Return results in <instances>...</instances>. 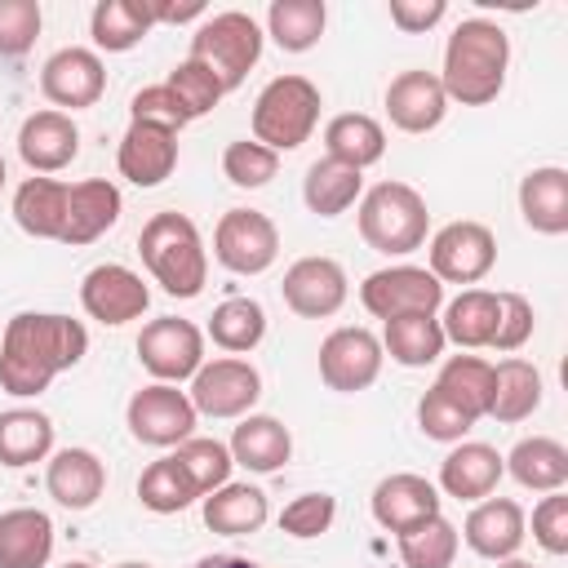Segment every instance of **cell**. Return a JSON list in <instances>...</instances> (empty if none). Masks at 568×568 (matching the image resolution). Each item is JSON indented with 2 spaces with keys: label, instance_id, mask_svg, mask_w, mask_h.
<instances>
[{
  "label": "cell",
  "instance_id": "cell-1",
  "mask_svg": "<svg viewBox=\"0 0 568 568\" xmlns=\"http://www.w3.org/2000/svg\"><path fill=\"white\" fill-rule=\"evenodd\" d=\"M89 351V328L58 311H18L0 337V390L36 399L49 382L75 368Z\"/></svg>",
  "mask_w": 568,
  "mask_h": 568
},
{
  "label": "cell",
  "instance_id": "cell-2",
  "mask_svg": "<svg viewBox=\"0 0 568 568\" xmlns=\"http://www.w3.org/2000/svg\"><path fill=\"white\" fill-rule=\"evenodd\" d=\"M506 71H510L506 27L493 18H462L444 44V71H439L448 102L488 106L506 89Z\"/></svg>",
  "mask_w": 568,
  "mask_h": 568
},
{
  "label": "cell",
  "instance_id": "cell-3",
  "mask_svg": "<svg viewBox=\"0 0 568 568\" xmlns=\"http://www.w3.org/2000/svg\"><path fill=\"white\" fill-rule=\"evenodd\" d=\"M138 253L151 280L169 297H200L209 280V253L200 240V226L186 213H151L138 231Z\"/></svg>",
  "mask_w": 568,
  "mask_h": 568
},
{
  "label": "cell",
  "instance_id": "cell-4",
  "mask_svg": "<svg viewBox=\"0 0 568 568\" xmlns=\"http://www.w3.org/2000/svg\"><path fill=\"white\" fill-rule=\"evenodd\" d=\"M359 235L368 248L386 257H404L426 244L430 235V209L417 186L408 182H377L359 195Z\"/></svg>",
  "mask_w": 568,
  "mask_h": 568
},
{
  "label": "cell",
  "instance_id": "cell-5",
  "mask_svg": "<svg viewBox=\"0 0 568 568\" xmlns=\"http://www.w3.org/2000/svg\"><path fill=\"white\" fill-rule=\"evenodd\" d=\"M320 106H324V98H320L315 80H306V75H275L257 93V102H253V115H248L253 142L271 146L275 155L280 151H297L315 133Z\"/></svg>",
  "mask_w": 568,
  "mask_h": 568
},
{
  "label": "cell",
  "instance_id": "cell-6",
  "mask_svg": "<svg viewBox=\"0 0 568 568\" xmlns=\"http://www.w3.org/2000/svg\"><path fill=\"white\" fill-rule=\"evenodd\" d=\"M262 44H266V36H262L257 18H248L244 9H222V13L200 18L186 58L200 62V67H209V71L222 80V89L231 93V89H240L244 75L257 67Z\"/></svg>",
  "mask_w": 568,
  "mask_h": 568
},
{
  "label": "cell",
  "instance_id": "cell-7",
  "mask_svg": "<svg viewBox=\"0 0 568 568\" xmlns=\"http://www.w3.org/2000/svg\"><path fill=\"white\" fill-rule=\"evenodd\" d=\"M359 302L373 320H399V315H435L444 306V284L413 262L399 266H382L373 275H364L359 284Z\"/></svg>",
  "mask_w": 568,
  "mask_h": 568
},
{
  "label": "cell",
  "instance_id": "cell-8",
  "mask_svg": "<svg viewBox=\"0 0 568 568\" xmlns=\"http://www.w3.org/2000/svg\"><path fill=\"white\" fill-rule=\"evenodd\" d=\"M195 422H200V413H195L191 395L169 382H151V386L133 390V399L124 408L129 435L146 448H178L182 439L195 435Z\"/></svg>",
  "mask_w": 568,
  "mask_h": 568
},
{
  "label": "cell",
  "instance_id": "cell-9",
  "mask_svg": "<svg viewBox=\"0 0 568 568\" xmlns=\"http://www.w3.org/2000/svg\"><path fill=\"white\" fill-rule=\"evenodd\" d=\"M186 395H191L200 417H217V422L248 417L253 404L262 399V373L240 355H217V359L200 364Z\"/></svg>",
  "mask_w": 568,
  "mask_h": 568
},
{
  "label": "cell",
  "instance_id": "cell-10",
  "mask_svg": "<svg viewBox=\"0 0 568 568\" xmlns=\"http://www.w3.org/2000/svg\"><path fill=\"white\" fill-rule=\"evenodd\" d=\"M213 257L231 275H262L280 257V231L257 209H226L213 226Z\"/></svg>",
  "mask_w": 568,
  "mask_h": 568
},
{
  "label": "cell",
  "instance_id": "cell-11",
  "mask_svg": "<svg viewBox=\"0 0 568 568\" xmlns=\"http://www.w3.org/2000/svg\"><path fill=\"white\" fill-rule=\"evenodd\" d=\"M430 275L439 284H479L493 262H497V235L475 222V217H462V222H448L430 235Z\"/></svg>",
  "mask_w": 568,
  "mask_h": 568
},
{
  "label": "cell",
  "instance_id": "cell-12",
  "mask_svg": "<svg viewBox=\"0 0 568 568\" xmlns=\"http://www.w3.org/2000/svg\"><path fill=\"white\" fill-rule=\"evenodd\" d=\"M138 364L155 377V382H191L204 364V333L191 320L178 315H160L151 324H142L138 333Z\"/></svg>",
  "mask_w": 568,
  "mask_h": 568
},
{
  "label": "cell",
  "instance_id": "cell-13",
  "mask_svg": "<svg viewBox=\"0 0 568 568\" xmlns=\"http://www.w3.org/2000/svg\"><path fill=\"white\" fill-rule=\"evenodd\" d=\"M382 337L359 328V324H342L320 342V382L337 395H355L368 390L382 373Z\"/></svg>",
  "mask_w": 568,
  "mask_h": 568
},
{
  "label": "cell",
  "instance_id": "cell-14",
  "mask_svg": "<svg viewBox=\"0 0 568 568\" xmlns=\"http://www.w3.org/2000/svg\"><path fill=\"white\" fill-rule=\"evenodd\" d=\"M80 306H84L89 320L120 328L129 320H142V311L151 306V288H146V280L133 266H124V262H98L80 280Z\"/></svg>",
  "mask_w": 568,
  "mask_h": 568
},
{
  "label": "cell",
  "instance_id": "cell-15",
  "mask_svg": "<svg viewBox=\"0 0 568 568\" xmlns=\"http://www.w3.org/2000/svg\"><path fill=\"white\" fill-rule=\"evenodd\" d=\"M284 306L302 320H328L346 306V293H351V280L342 271L337 257H324V253H311V257H297L288 271H284Z\"/></svg>",
  "mask_w": 568,
  "mask_h": 568
},
{
  "label": "cell",
  "instance_id": "cell-16",
  "mask_svg": "<svg viewBox=\"0 0 568 568\" xmlns=\"http://www.w3.org/2000/svg\"><path fill=\"white\" fill-rule=\"evenodd\" d=\"M40 93L53 102V111H84L106 93V67L93 49L67 44L40 67Z\"/></svg>",
  "mask_w": 568,
  "mask_h": 568
},
{
  "label": "cell",
  "instance_id": "cell-17",
  "mask_svg": "<svg viewBox=\"0 0 568 568\" xmlns=\"http://www.w3.org/2000/svg\"><path fill=\"white\" fill-rule=\"evenodd\" d=\"M382 106H386V120H390L399 133H430V129H439L444 115H448V93H444V84H439L435 71L413 67V71H399V75L386 84Z\"/></svg>",
  "mask_w": 568,
  "mask_h": 568
},
{
  "label": "cell",
  "instance_id": "cell-18",
  "mask_svg": "<svg viewBox=\"0 0 568 568\" xmlns=\"http://www.w3.org/2000/svg\"><path fill=\"white\" fill-rule=\"evenodd\" d=\"M439 488L426 479V475H413V470H395L386 479H377L373 497H368V510L373 519L386 528V532H408L417 524H426L430 515H439Z\"/></svg>",
  "mask_w": 568,
  "mask_h": 568
},
{
  "label": "cell",
  "instance_id": "cell-19",
  "mask_svg": "<svg viewBox=\"0 0 568 568\" xmlns=\"http://www.w3.org/2000/svg\"><path fill=\"white\" fill-rule=\"evenodd\" d=\"M18 155L36 178H49L58 169H67L80 155V129L67 111H31L18 129Z\"/></svg>",
  "mask_w": 568,
  "mask_h": 568
},
{
  "label": "cell",
  "instance_id": "cell-20",
  "mask_svg": "<svg viewBox=\"0 0 568 568\" xmlns=\"http://www.w3.org/2000/svg\"><path fill=\"white\" fill-rule=\"evenodd\" d=\"M462 537H466V546L479 555V559H510V555H519V546H524V537H528V515H524V506L515 501V497H484V501H475V510L466 515V524H462Z\"/></svg>",
  "mask_w": 568,
  "mask_h": 568
},
{
  "label": "cell",
  "instance_id": "cell-21",
  "mask_svg": "<svg viewBox=\"0 0 568 568\" xmlns=\"http://www.w3.org/2000/svg\"><path fill=\"white\" fill-rule=\"evenodd\" d=\"M120 209H124V200H120V186L115 182H106V178L75 182L67 191V222H62V240L58 244L80 248V244L102 240L120 222Z\"/></svg>",
  "mask_w": 568,
  "mask_h": 568
},
{
  "label": "cell",
  "instance_id": "cell-22",
  "mask_svg": "<svg viewBox=\"0 0 568 568\" xmlns=\"http://www.w3.org/2000/svg\"><path fill=\"white\" fill-rule=\"evenodd\" d=\"M506 466H501V453L493 444H479V439H462L444 462H439V493L444 497H457V501H484L493 497V488L501 484Z\"/></svg>",
  "mask_w": 568,
  "mask_h": 568
},
{
  "label": "cell",
  "instance_id": "cell-23",
  "mask_svg": "<svg viewBox=\"0 0 568 568\" xmlns=\"http://www.w3.org/2000/svg\"><path fill=\"white\" fill-rule=\"evenodd\" d=\"M44 488L62 510H89L106 493V466L93 448H58L44 466Z\"/></svg>",
  "mask_w": 568,
  "mask_h": 568
},
{
  "label": "cell",
  "instance_id": "cell-24",
  "mask_svg": "<svg viewBox=\"0 0 568 568\" xmlns=\"http://www.w3.org/2000/svg\"><path fill=\"white\" fill-rule=\"evenodd\" d=\"M200 515H204V528L217 532V537H253V532L266 528L271 501H266V493L257 484L226 479L222 488L200 497Z\"/></svg>",
  "mask_w": 568,
  "mask_h": 568
},
{
  "label": "cell",
  "instance_id": "cell-25",
  "mask_svg": "<svg viewBox=\"0 0 568 568\" xmlns=\"http://www.w3.org/2000/svg\"><path fill=\"white\" fill-rule=\"evenodd\" d=\"M120 178H129L133 186H160L164 178H173L178 169V133L151 129V124H129L115 151Z\"/></svg>",
  "mask_w": 568,
  "mask_h": 568
},
{
  "label": "cell",
  "instance_id": "cell-26",
  "mask_svg": "<svg viewBox=\"0 0 568 568\" xmlns=\"http://www.w3.org/2000/svg\"><path fill=\"white\" fill-rule=\"evenodd\" d=\"M231 462L235 466H244V470H253V475H275V470H284L288 466V457H293V435H288V426L280 422V417H271V413H248V417H240V426L231 430Z\"/></svg>",
  "mask_w": 568,
  "mask_h": 568
},
{
  "label": "cell",
  "instance_id": "cell-27",
  "mask_svg": "<svg viewBox=\"0 0 568 568\" xmlns=\"http://www.w3.org/2000/svg\"><path fill=\"white\" fill-rule=\"evenodd\" d=\"M53 519L40 506L0 510V568H49Z\"/></svg>",
  "mask_w": 568,
  "mask_h": 568
},
{
  "label": "cell",
  "instance_id": "cell-28",
  "mask_svg": "<svg viewBox=\"0 0 568 568\" xmlns=\"http://www.w3.org/2000/svg\"><path fill=\"white\" fill-rule=\"evenodd\" d=\"M519 217L537 235H564L568 231V169L541 164L519 178Z\"/></svg>",
  "mask_w": 568,
  "mask_h": 568
},
{
  "label": "cell",
  "instance_id": "cell-29",
  "mask_svg": "<svg viewBox=\"0 0 568 568\" xmlns=\"http://www.w3.org/2000/svg\"><path fill=\"white\" fill-rule=\"evenodd\" d=\"M506 475L528 493H559L568 484V448L550 435H528L501 457Z\"/></svg>",
  "mask_w": 568,
  "mask_h": 568
},
{
  "label": "cell",
  "instance_id": "cell-30",
  "mask_svg": "<svg viewBox=\"0 0 568 568\" xmlns=\"http://www.w3.org/2000/svg\"><path fill=\"white\" fill-rule=\"evenodd\" d=\"M541 390H546V386H541V368H537L532 359L510 355V359L493 364V399H488V417L515 426V422H524V417H532V413L541 408Z\"/></svg>",
  "mask_w": 568,
  "mask_h": 568
},
{
  "label": "cell",
  "instance_id": "cell-31",
  "mask_svg": "<svg viewBox=\"0 0 568 568\" xmlns=\"http://www.w3.org/2000/svg\"><path fill=\"white\" fill-rule=\"evenodd\" d=\"M151 27H155V18H151L146 0H98L89 13L93 53H129L146 40Z\"/></svg>",
  "mask_w": 568,
  "mask_h": 568
},
{
  "label": "cell",
  "instance_id": "cell-32",
  "mask_svg": "<svg viewBox=\"0 0 568 568\" xmlns=\"http://www.w3.org/2000/svg\"><path fill=\"white\" fill-rule=\"evenodd\" d=\"M324 155L337 160V164H351V169H368L386 155V129L382 120L364 115V111H342L324 124Z\"/></svg>",
  "mask_w": 568,
  "mask_h": 568
},
{
  "label": "cell",
  "instance_id": "cell-33",
  "mask_svg": "<svg viewBox=\"0 0 568 568\" xmlns=\"http://www.w3.org/2000/svg\"><path fill=\"white\" fill-rule=\"evenodd\" d=\"M67 191H71V182L36 178V173H31V178L13 191V222H18L31 240H62Z\"/></svg>",
  "mask_w": 568,
  "mask_h": 568
},
{
  "label": "cell",
  "instance_id": "cell-34",
  "mask_svg": "<svg viewBox=\"0 0 568 568\" xmlns=\"http://www.w3.org/2000/svg\"><path fill=\"white\" fill-rule=\"evenodd\" d=\"M53 453V417L40 408H4L0 413V466L22 470Z\"/></svg>",
  "mask_w": 568,
  "mask_h": 568
},
{
  "label": "cell",
  "instance_id": "cell-35",
  "mask_svg": "<svg viewBox=\"0 0 568 568\" xmlns=\"http://www.w3.org/2000/svg\"><path fill=\"white\" fill-rule=\"evenodd\" d=\"M359 195H364V173L328 155H320L302 178V200L315 217H342Z\"/></svg>",
  "mask_w": 568,
  "mask_h": 568
},
{
  "label": "cell",
  "instance_id": "cell-36",
  "mask_svg": "<svg viewBox=\"0 0 568 568\" xmlns=\"http://www.w3.org/2000/svg\"><path fill=\"white\" fill-rule=\"evenodd\" d=\"M444 346L439 315H399L382 324V355H390L399 368H426L444 355Z\"/></svg>",
  "mask_w": 568,
  "mask_h": 568
},
{
  "label": "cell",
  "instance_id": "cell-37",
  "mask_svg": "<svg viewBox=\"0 0 568 568\" xmlns=\"http://www.w3.org/2000/svg\"><path fill=\"white\" fill-rule=\"evenodd\" d=\"M444 342H457L462 351H479L493 342L497 328V293L488 288H462L448 306H444Z\"/></svg>",
  "mask_w": 568,
  "mask_h": 568
},
{
  "label": "cell",
  "instance_id": "cell-38",
  "mask_svg": "<svg viewBox=\"0 0 568 568\" xmlns=\"http://www.w3.org/2000/svg\"><path fill=\"white\" fill-rule=\"evenodd\" d=\"M435 390L448 395L462 413H470L479 422V417H488V399H493V364L484 355H448L439 364Z\"/></svg>",
  "mask_w": 568,
  "mask_h": 568
},
{
  "label": "cell",
  "instance_id": "cell-39",
  "mask_svg": "<svg viewBox=\"0 0 568 568\" xmlns=\"http://www.w3.org/2000/svg\"><path fill=\"white\" fill-rule=\"evenodd\" d=\"M324 22H328L324 0H271L262 36H271L284 53H306L320 44Z\"/></svg>",
  "mask_w": 568,
  "mask_h": 568
},
{
  "label": "cell",
  "instance_id": "cell-40",
  "mask_svg": "<svg viewBox=\"0 0 568 568\" xmlns=\"http://www.w3.org/2000/svg\"><path fill=\"white\" fill-rule=\"evenodd\" d=\"M209 337L226 355H248L266 337V311H262V302L257 297H240V293L226 297V302H217L213 315H209Z\"/></svg>",
  "mask_w": 568,
  "mask_h": 568
},
{
  "label": "cell",
  "instance_id": "cell-41",
  "mask_svg": "<svg viewBox=\"0 0 568 568\" xmlns=\"http://www.w3.org/2000/svg\"><path fill=\"white\" fill-rule=\"evenodd\" d=\"M138 501H142L151 515H178V510H186L191 501H200V488H195V479L182 470V462L169 453V457L151 462V466L138 475Z\"/></svg>",
  "mask_w": 568,
  "mask_h": 568
},
{
  "label": "cell",
  "instance_id": "cell-42",
  "mask_svg": "<svg viewBox=\"0 0 568 568\" xmlns=\"http://www.w3.org/2000/svg\"><path fill=\"white\" fill-rule=\"evenodd\" d=\"M395 541H399V559H404V568H453L457 546H462L457 528H453L444 515H430L426 524L399 532Z\"/></svg>",
  "mask_w": 568,
  "mask_h": 568
},
{
  "label": "cell",
  "instance_id": "cell-43",
  "mask_svg": "<svg viewBox=\"0 0 568 568\" xmlns=\"http://www.w3.org/2000/svg\"><path fill=\"white\" fill-rule=\"evenodd\" d=\"M173 457H178L182 470L195 479L200 497L213 493V488H222V484L231 479V466H235V462H231V448H226L222 439H209V435H191V439H182Z\"/></svg>",
  "mask_w": 568,
  "mask_h": 568
},
{
  "label": "cell",
  "instance_id": "cell-44",
  "mask_svg": "<svg viewBox=\"0 0 568 568\" xmlns=\"http://www.w3.org/2000/svg\"><path fill=\"white\" fill-rule=\"evenodd\" d=\"M222 173H226L231 186L257 191V186H266V182L280 173V155H275L271 146L253 142V138H240V142H231V146L222 151Z\"/></svg>",
  "mask_w": 568,
  "mask_h": 568
},
{
  "label": "cell",
  "instance_id": "cell-45",
  "mask_svg": "<svg viewBox=\"0 0 568 568\" xmlns=\"http://www.w3.org/2000/svg\"><path fill=\"white\" fill-rule=\"evenodd\" d=\"M173 93H178V102H182V111L191 115V120H200V115H209L222 98H226V89H222V80L209 71V67H200V62H191V58H182L173 71H169V80H164Z\"/></svg>",
  "mask_w": 568,
  "mask_h": 568
},
{
  "label": "cell",
  "instance_id": "cell-46",
  "mask_svg": "<svg viewBox=\"0 0 568 568\" xmlns=\"http://www.w3.org/2000/svg\"><path fill=\"white\" fill-rule=\"evenodd\" d=\"M417 426H422V435L426 439H439V444H462L466 435H470V426H475V417L470 413H462L448 395H439L435 386L417 399Z\"/></svg>",
  "mask_w": 568,
  "mask_h": 568
},
{
  "label": "cell",
  "instance_id": "cell-47",
  "mask_svg": "<svg viewBox=\"0 0 568 568\" xmlns=\"http://www.w3.org/2000/svg\"><path fill=\"white\" fill-rule=\"evenodd\" d=\"M333 519H337V497L333 493H302L280 510V532H288L297 541H311V537L328 532Z\"/></svg>",
  "mask_w": 568,
  "mask_h": 568
},
{
  "label": "cell",
  "instance_id": "cell-48",
  "mask_svg": "<svg viewBox=\"0 0 568 568\" xmlns=\"http://www.w3.org/2000/svg\"><path fill=\"white\" fill-rule=\"evenodd\" d=\"M129 115H133V124H151V129H164V133H182L191 124V115L182 111V102L169 84L138 89L133 102H129Z\"/></svg>",
  "mask_w": 568,
  "mask_h": 568
},
{
  "label": "cell",
  "instance_id": "cell-49",
  "mask_svg": "<svg viewBox=\"0 0 568 568\" xmlns=\"http://www.w3.org/2000/svg\"><path fill=\"white\" fill-rule=\"evenodd\" d=\"M40 22H44V13L36 0H0V58L31 53Z\"/></svg>",
  "mask_w": 568,
  "mask_h": 568
},
{
  "label": "cell",
  "instance_id": "cell-50",
  "mask_svg": "<svg viewBox=\"0 0 568 568\" xmlns=\"http://www.w3.org/2000/svg\"><path fill=\"white\" fill-rule=\"evenodd\" d=\"M537 328L532 302L524 293H497V328H493V351H519Z\"/></svg>",
  "mask_w": 568,
  "mask_h": 568
},
{
  "label": "cell",
  "instance_id": "cell-51",
  "mask_svg": "<svg viewBox=\"0 0 568 568\" xmlns=\"http://www.w3.org/2000/svg\"><path fill=\"white\" fill-rule=\"evenodd\" d=\"M532 541L546 555H568V497H564V488L546 493L532 506Z\"/></svg>",
  "mask_w": 568,
  "mask_h": 568
},
{
  "label": "cell",
  "instance_id": "cell-52",
  "mask_svg": "<svg viewBox=\"0 0 568 568\" xmlns=\"http://www.w3.org/2000/svg\"><path fill=\"white\" fill-rule=\"evenodd\" d=\"M444 18H448V4L444 0H390V22L404 36H422V31L439 27Z\"/></svg>",
  "mask_w": 568,
  "mask_h": 568
},
{
  "label": "cell",
  "instance_id": "cell-53",
  "mask_svg": "<svg viewBox=\"0 0 568 568\" xmlns=\"http://www.w3.org/2000/svg\"><path fill=\"white\" fill-rule=\"evenodd\" d=\"M151 4V18L155 22H195V18H209V9L200 4V0H191V4H160V0H146Z\"/></svg>",
  "mask_w": 568,
  "mask_h": 568
},
{
  "label": "cell",
  "instance_id": "cell-54",
  "mask_svg": "<svg viewBox=\"0 0 568 568\" xmlns=\"http://www.w3.org/2000/svg\"><path fill=\"white\" fill-rule=\"evenodd\" d=\"M191 568H262V564L257 559H244V555H204Z\"/></svg>",
  "mask_w": 568,
  "mask_h": 568
},
{
  "label": "cell",
  "instance_id": "cell-55",
  "mask_svg": "<svg viewBox=\"0 0 568 568\" xmlns=\"http://www.w3.org/2000/svg\"><path fill=\"white\" fill-rule=\"evenodd\" d=\"M497 568H532L528 559H519V555H510V559H497Z\"/></svg>",
  "mask_w": 568,
  "mask_h": 568
},
{
  "label": "cell",
  "instance_id": "cell-56",
  "mask_svg": "<svg viewBox=\"0 0 568 568\" xmlns=\"http://www.w3.org/2000/svg\"><path fill=\"white\" fill-rule=\"evenodd\" d=\"M115 568H151V564H142V559H124V564H115Z\"/></svg>",
  "mask_w": 568,
  "mask_h": 568
},
{
  "label": "cell",
  "instance_id": "cell-57",
  "mask_svg": "<svg viewBox=\"0 0 568 568\" xmlns=\"http://www.w3.org/2000/svg\"><path fill=\"white\" fill-rule=\"evenodd\" d=\"M62 568H93L89 559H71V564H62Z\"/></svg>",
  "mask_w": 568,
  "mask_h": 568
},
{
  "label": "cell",
  "instance_id": "cell-58",
  "mask_svg": "<svg viewBox=\"0 0 568 568\" xmlns=\"http://www.w3.org/2000/svg\"><path fill=\"white\" fill-rule=\"evenodd\" d=\"M4 178H9V173H4V160H0V191H4Z\"/></svg>",
  "mask_w": 568,
  "mask_h": 568
}]
</instances>
